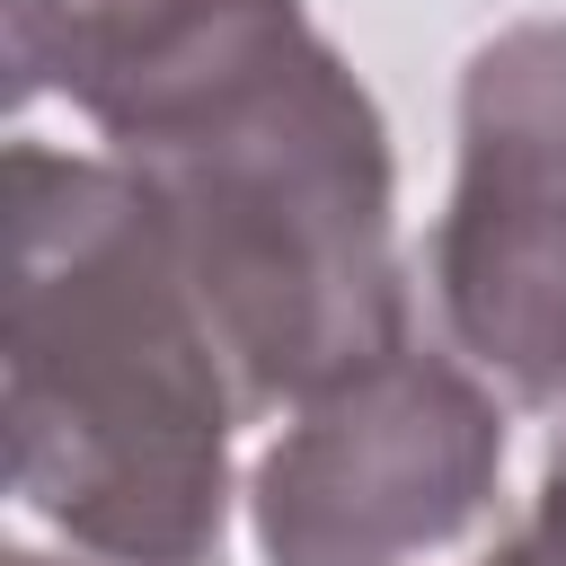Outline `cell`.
I'll return each instance as SVG.
<instances>
[{"instance_id":"cell-1","label":"cell","mask_w":566,"mask_h":566,"mask_svg":"<svg viewBox=\"0 0 566 566\" xmlns=\"http://www.w3.org/2000/svg\"><path fill=\"white\" fill-rule=\"evenodd\" d=\"M9 71L142 177L248 416L416 345L389 124L301 0H9Z\"/></svg>"},{"instance_id":"cell-2","label":"cell","mask_w":566,"mask_h":566,"mask_svg":"<svg viewBox=\"0 0 566 566\" xmlns=\"http://www.w3.org/2000/svg\"><path fill=\"white\" fill-rule=\"evenodd\" d=\"M248 424L186 256L106 150H9V486L88 566H212Z\"/></svg>"},{"instance_id":"cell-3","label":"cell","mask_w":566,"mask_h":566,"mask_svg":"<svg viewBox=\"0 0 566 566\" xmlns=\"http://www.w3.org/2000/svg\"><path fill=\"white\" fill-rule=\"evenodd\" d=\"M504 486V398L424 345H398L283 416L248 469L265 566H442Z\"/></svg>"},{"instance_id":"cell-4","label":"cell","mask_w":566,"mask_h":566,"mask_svg":"<svg viewBox=\"0 0 566 566\" xmlns=\"http://www.w3.org/2000/svg\"><path fill=\"white\" fill-rule=\"evenodd\" d=\"M424 283L451 363L504 407H566V18H522L469 53Z\"/></svg>"},{"instance_id":"cell-5","label":"cell","mask_w":566,"mask_h":566,"mask_svg":"<svg viewBox=\"0 0 566 566\" xmlns=\"http://www.w3.org/2000/svg\"><path fill=\"white\" fill-rule=\"evenodd\" d=\"M478 566H566V442L548 451V469H539V495H531V513L478 557Z\"/></svg>"},{"instance_id":"cell-6","label":"cell","mask_w":566,"mask_h":566,"mask_svg":"<svg viewBox=\"0 0 566 566\" xmlns=\"http://www.w3.org/2000/svg\"><path fill=\"white\" fill-rule=\"evenodd\" d=\"M9 566H71V557H35V548H18V557H9Z\"/></svg>"}]
</instances>
